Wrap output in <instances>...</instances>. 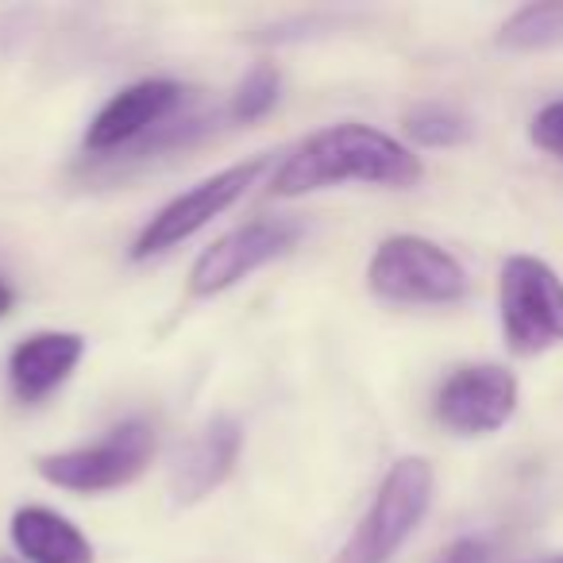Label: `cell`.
Returning <instances> with one entry per match:
<instances>
[{
	"mask_svg": "<svg viewBox=\"0 0 563 563\" xmlns=\"http://www.w3.org/2000/svg\"><path fill=\"white\" fill-rule=\"evenodd\" d=\"M86 336L78 332H35L9 355V383L20 401H43L78 371Z\"/></svg>",
	"mask_w": 563,
	"mask_h": 563,
	"instance_id": "cell-11",
	"label": "cell"
},
{
	"mask_svg": "<svg viewBox=\"0 0 563 563\" xmlns=\"http://www.w3.org/2000/svg\"><path fill=\"white\" fill-rule=\"evenodd\" d=\"M532 143L544 147L548 155L563 158V101H552L532 117V128H529Z\"/></svg>",
	"mask_w": 563,
	"mask_h": 563,
	"instance_id": "cell-16",
	"label": "cell"
},
{
	"mask_svg": "<svg viewBox=\"0 0 563 563\" xmlns=\"http://www.w3.org/2000/svg\"><path fill=\"white\" fill-rule=\"evenodd\" d=\"M437 563H494V548L483 537H460L440 552Z\"/></svg>",
	"mask_w": 563,
	"mask_h": 563,
	"instance_id": "cell-17",
	"label": "cell"
},
{
	"mask_svg": "<svg viewBox=\"0 0 563 563\" xmlns=\"http://www.w3.org/2000/svg\"><path fill=\"white\" fill-rule=\"evenodd\" d=\"M12 544L27 563H93L89 537L47 506H20L12 514Z\"/></svg>",
	"mask_w": 563,
	"mask_h": 563,
	"instance_id": "cell-12",
	"label": "cell"
},
{
	"mask_svg": "<svg viewBox=\"0 0 563 563\" xmlns=\"http://www.w3.org/2000/svg\"><path fill=\"white\" fill-rule=\"evenodd\" d=\"M243 452V424L235 417L220 413L189 440V448L181 452L178 467L170 475L174 501L181 506H194V501L209 498L212 490L228 483V475L235 471Z\"/></svg>",
	"mask_w": 563,
	"mask_h": 563,
	"instance_id": "cell-10",
	"label": "cell"
},
{
	"mask_svg": "<svg viewBox=\"0 0 563 563\" xmlns=\"http://www.w3.org/2000/svg\"><path fill=\"white\" fill-rule=\"evenodd\" d=\"M12 301H16V294L9 290V282H0V321H4V317H9Z\"/></svg>",
	"mask_w": 563,
	"mask_h": 563,
	"instance_id": "cell-18",
	"label": "cell"
},
{
	"mask_svg": "<svg viewBox=\"0 0 563 563\" xmlns=\"http://www.w3.org/2000/svg\"><path fill=\"white\" fill-rule=\"evenodd\" d=\"M0 563H20V560H12V555H0Z\"/></svg>",
	"mask_w": 563,
	"mask_h": 563,
	"instance_id": "cell-20",
	"label": "cell"
},
{
	"mask_svg": "<svg viewBox=\"0 0 563 563\" xmlns=\"http://www.w3.org/2000/svg\"><path fill=\"white\" fill-rule=\"evenodd\" d=\"M563 43V4H529L501 24L498 47L506 51H548Z\"/></svg>",
	"mask_w": 563,
	"mask_h": 563,
	"instance_id": "cell-13",
	"label": "cell"
},
{
	"mask_svg": "<svg viewBox=\"0 0 563 563\" xmlns=\"http://www.w3.org/2000/svg\"><path fill=\"white\" fill-rule=\"evenodd\" d=\"M537 563H563V555H548V560H537Z\"/></svg>",
	"mask_w": 563,
	"mask_h": 563,
	"instance_id": "cell-19",
	"label": "cell"
},
{
	"mask_svg": "<svg viewBox=\"0 0 563 563\" xmlns=\"http://www.w3.org/2000/svg\"><path fill=\"white\" fill-rule=\"evenodd\" d=\"M186 86L170 78H147L135 81V86L112 93L109 101L101 104L93 120H89L86 132V151L93 155H112L120 147H132L135 140H143L147 132L163 128L174 112L186 104Z\"/></svg>",
	"mask_w": 563,
	"mask_h": 563,
	"instance_id": "cell-9",
	"label": "cell"
},
{
	"mask_svg": "<svg viewBox=\"0 0 563 563\" xmlns=\"http://www.w3.org/2000/svg\"><path fill=\"white\" fill-rule=\"evenodd\" d=\"M432 490H437V475H432L429 460H421V455L398 460L386 471L371 509L332 563H390L417 532V525L424 521L432 506Z\"/></svg>",
	"mask_w": 563,
	"mask_h": 563,
	"instance_id": "cell-2",
	"label": "cell"
},
{
	"mask_svg": "<svg viewBox=\"0 0 563 563\" xmlns=\"http://www.w3.org/2000/svg\"><path fill=\"white\" fill-rule=\"evenodd\" d=\"M301 235H306L301 220L290 217H258L232 228L197 255L194 271H189V294L194 298H217V294L232 290L235 282L255 274L258 266L290 255L301 243Z\"/></svg>",
	"mask_w": 563,
	"mask_h": 563,
	"instance_id": "cell-7",
	"label": "cell"
},
{
	"mask_svg": "<svg viewBox=\"0 0 563 563\" xmlns=\"http://www.w3.org/2000/svg\"><path fill=\"white\" fill-rule=\"evenodd\" d=\"M424 174L421 158L398 143L394 135L371 124H332L309 135L298 151L274 174V197H301L317 189L340 186V181H363V186L409 189Z\"/></svg>",
	"mask_w": 563,
	"mask_h": 563,
	"instance_id": "cell-1",
	"label": "cell"
},
{
	"mask_svg": "<svg viewBox=\"0 0 563 563\" xmlns=\"http://www.w3.org/2000/svg\"><path fill=\"white\" fill-rule=\"evenodd\" d=\"M406 135L417 147H460L471 140V124L452 104L421 101L406 112Z\"/></svg>",
	"mask_w": 563,
	"mask_h": 563,
	"instance_id": "cell-14",
	"label": "cell"
},
{
	"mask_svg": "<svg viewBox=\"0 0 563 563\" xmlns=\"http://www.w3.org/2000/svg\"><path fill=\"white\" fill-rule=\"evenodd\" d=\"M155 460V424L132 417L109 429L104 440L70 448V452L43 455L35 467L51 486H63L74 494H104L135 483Z\"/></svg>",
	"mask_w": 563,
	"mask_h": 563,
	"instance_id": "cell-4",
	"label": "cell"
},
{
	"mask_svg": "<svg viewBox=\"0 0 563 563\" xmlns=\"http://www.w3.org/2000/svg\"><path fill=\"white\" fill-rule=\"evenodd\" d=\"M517 378L498 363L455 367L437 390V421L455 437H490L517 413Z\"/></svg>",
	"mask_w": 563,
	"mask_h": 563,
	"instance_id": "cell-8",
	"label": "cell"
},
{
	"mask_svg": "<svg viewBox=\"0 0 563 563\" xmlns=\"http://www.w3.org/2000/svg\"><path fill=\"white\" fill-rule=\"evenodd\" d=\"M367 286L394 306H455L467 298V271L424 235H390L371 255Z\"/></svg>",
	"mask_w": 563,
	"mask_h": 563,
	"instance_id": "cell-3",
	"label": "cell"
},
{
	"mask_svg": "<svg viewBox=\"0 0 563 563\" xmlns=\"http://www.w3.org/2000/svg\"><path fill=\"white\" fill-rule=\"evenodd\" d=\"M266 166H271V158L255 155V158H247V163L228 166V170L212 174V178L197 181L194 189L178 194L170 205H163V209L143 224V232L135 235V243H132V258H155V255H163V251L186 243L189 235H197L205 224H212L220 212L232 209V205L263 178Z\"/></svg>",
	"mask_w": 563,
	"mask_h": 563,
	"instance_id": "cell-6",
	"label": "cell"
},
{
	"mask_svg": "<svg viewBox=\"0 0 563 563\" xmlns=\"http://www.w3.org/2000/svg\"><path fill=\"white\" fill-rule=\"evenodd\" d=\"M282 97V74L274 63H258L247 78L235 86L232 101H228V120L232 124H255L278 104Z\"/></svg>",
	"mask_w": 563,
	"mask_h": 563,
	"instance_id": "cell-15",
	"label": "cell"
},
{
	"mask_svg": "<svg viewBox=\"0 0 563 563\" xmlns=\"http://www.w3.org/2000/svg\"><path fill=\"white\" fill-rule=\"evenodd\" d=\"M498 306L501 332L514 355H540L563 344V278L544 258H506Z\"/></svg>",
	"mask_w": 563,
	"mask_h": 563,
	"instance_id": "cell-5",
	"label": "cell"
}]
</instances>
